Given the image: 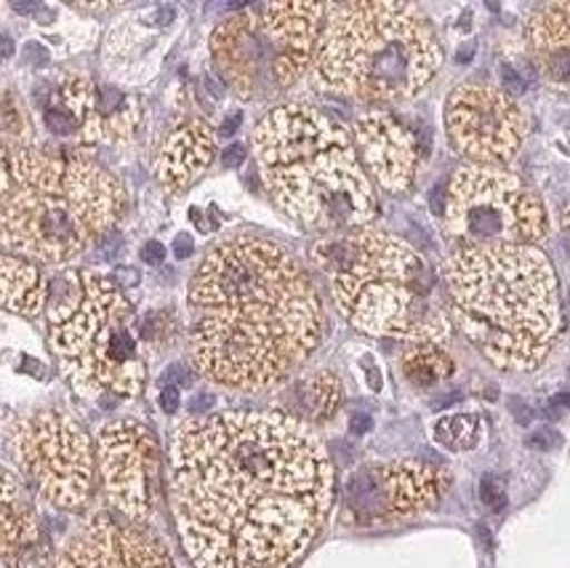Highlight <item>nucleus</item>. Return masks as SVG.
Returning <instances> with one entry per match:
<instances>
[{
    "label": "nucleus",
    "mask_w": 570,
    "mask_h": 568,
    "mask_svg": "<svg viewBox=\"0 0 570 568\" xmlns=\"http://www.w3.org/2000/svg\"><path fill=\"white\" fill-rule=\"evenodd\" d=\"M49 300V281L36 262L0 252V307L17 315H38Z\"/></svg>",
    "instance_id": "aec40b11"
},
{
    "label": "nucleus",
    "mask_w": 570,
    "mask_h": 568,
    "mask_svg": "<svg viewBox=\"0 0 570 568\" xmlns=\"http://www.w3.org/2000/svg\"><path fill=\"white\" fill-rule=\"evenodd\" d=\"M51 545L36 512L24 502V489L11 470L0 468V564L9 568H43Z\"/></svg>",
    "instance_id": "a211bd4d"
},
{
    "label": "nucleus",
    "mask_w": 570,
    "mask_h": 568,
    "mask_svg": "<svg viewBox=\"0 0 570 568\" xmlns=\"http://www.w3.org/2000/svg\"><path fill=\"white\" fill-rule=\"evenodd\" d=\"M403 374L416 388H432L453 374V361L440 344H413L403 355Z\"/></svg>",
    "instance_id": "5701e85b"
},
{
    "label": "nucleus",
    "mask_w": 570,
    "mask_h": 568,
    "mask_svg": "<svg viewBox=\"0 0 570 568\" xmlns=\"http://www.w3.org/2000/svg\"><path fill=\"white\" fill-rule=\"evenodd\" d=\"M216 137L203 120H187L179 128L168 134L163 141V150L158 158V177L163 187L181 189L189 182L206 172L214 160Z\"/></svg>",
    "instance_id": "6ab92c4d"
},
{
    "label": "nucleus",
    "mask_w": 570,
    "mask_h": 568,
    "mask_svg": "<svg viewBox=\"0 0 570 568\" xmlns=\"http://www.w3.org/2000/svg\"><path fill=\"white\" fill-rule=\"evenodd\" d=\"M243 160H246V147H243V145H229L222 155V164L227 168L243 166Z\"/></svg>",
    "instance_id": "c85d7f7f"
},
{
    "label": "nucleus",
    "mask_w": 570,
    "mask_h": 568,
    "mask_svg": "<svg viewBox=\"0 0 570 568\" xmlns=\"http://www.w3.org/2000/svg\"><path fill=\"white\" fill-rule=\"evenodd\" d=\"M566 235H568V243H570V206H568V212H566Z\"/></svg>",
    "instance_id": "58836bf2"
},
{
    "label": "nucleus",
    "mask_w": 570,
    "mask_h": 568,
    "mask_svg": "<svg viewBox=\"0 0 570 568\" xmlns=\"http://www.w3.org/2000/svg\"><path fill=\"white\" fill-rule=\"evenodd\" d=\"M312 259L328 275L336 307L363 334L413 344H440L451 336L438 275L395 235L350 229L315 243Z\"/></svg>",
    "instance_id": "423d86ee"
},
{
    "label": "nucleus",
    "mask_w": 570,
    "mask_h": 568,
    "mask_svg": "<svg viewBox=\"0 0 570 568\" xmlns=\"http://www.w3.org/2000/svg\"><path fill=\"white\" fill-rule=\"evenodd\" d=\"M193 252H195L193 235H187V233L176 235V241H174V256H176V259H187V256H193Z\"/></svg>",
    "instance_id": "c756f323"
},
{
    "label": "nucleus",
    "mask_w": 570,
    "mask_h": 568,
    "mask_svg": "<svg viewBox=\"0 0 570 568\" xmlns=\"http://www.w3.org/2000/svg\"><path fill=\"white\" fill-rule=\"evenodd\" d=\"M43 120L57 137L94 145L131 139L139 128L141 110L137 99L115 86H99L86 76H70L53 94Z\"/></svg>",
    "instance_id": "2eb2a0df"
},
{
    "label": "nucleus",
    "mask_w": 570,
    "mask_h": 568,
    "mask_svg": "<svg viewBox=\"0 0 570 568\" xmlns=\"http://www.w3.org/2000/svg\"><path fill=\"white\" fill-rule=\"evenodd\" d=\"M126 208L120 182L86 155L57 158L0 139V246L62 265L105 238Z\"/></svg>",
    "instance_id": "20e7f679"
},
{
    "label": "nucleus",
    "mask_w": 570,
    "mask_h": 568,
    "mask_svg": "<svg viewBox=\"0 0 570 568\" xmlns=\"http://www.w3.org/2000/svg\"><path fill=\"white\" fill-rule=\"evenodd\" d=\"M355 147L360 164L386 193H405L416 179L426 158V141L392 112L373 110L355 124Z\"/></svg>",
    "instance_id": "dca6fc26"
},
{
    "label": "nucleus",
    "mask_w": 570,
    "mask_h": 568,
    "mask_svg": "<svg viewBox=\"0 0 570 568\" xmlns=\"http://www.w3.org/2000/svg\"><path fill=\"white\" fill-rule=\"evenodd\" d=\"M254 150L277 206L315 233H350L379 212L376 193L342 126L307 105L273 107Z\"/></svg>",
    "instance_id": "39448f33"
},
{
    "label": "nucleus",
    "mask_w": 570,
    "mask_h": 568,
    "mask_svg": "<svg viewBox=\"0 0 570 568\" xmlns=\"http://www.w3.org/2000/svg\"><path fill=\"white\" fill-rule=\"evenodd\" d=\"M483 438V422L474 414H451L434 422V441L448 451H470Z\"/></svg>",
    "instance_id": "b1692460"
},
{
    "label": "nucleus",
    "mask_w": 570,
    "mask_h": 568,
    "mask_svg": "<svg viewBox=\"0 0 570 568\" xmlns=\"http://www.w3.org/2000/svg\"><path fill=\"white\" fill-rule=\"evenodd\" d=\"M51 350L78 395L137 398L145 361L134 331V307L118 283L83 273V288L65 313L51 317Z\"/></svg>",
    "instance_id": "6e6552de"
},
{
    "label": "nucleus",
    "mask_w": 570,
    "mask_h": 568,
    "mask_svg": "<svg viewBox=\"0 0 570 568\" xmlns=\"http://www.w3.org/2000/svg\"><path fill=\"white\" fill-rule=\"evenodd\" d=\"M445 483V472L422 462L371 464L350 478L344 502L357 523H392L432 507Z\"/></svg>",
    "instance_id": "4468645a"
},
{
    "label": "nucleus",
    "mask_w": 570,
    "mask_h": 568,
    "mask_svg": "<svg viewBox=\"0 0 570 568\" xmlns=\"http://www.w3.org/2000/svg\"><path fill=\"white\" fill-rule=\"evenodd\" d=\"M0 134H6L9 141L19 139L24 134V115L13 94H3L0 97Z\"/></svg>",
    "instance_id": "393cba45"
},
{
    "label": "nucleus",
    "mask_w": 570,
    "mask_h": 568,
    "mask_svg": "<svg viewBox=\"0 0 570 568\" xmlns=\"http://www.w3.org/2000/svg\"><path fill=\"white\" fill-rule=\"evenodd\" d=\"M171 502L195 568H288L328 518L334 468L296 417L222 411L176 432Z\"/></svg>",
    "instance_id": "f257e3e1"
},
{
    "label": "nucleus",
    "mask_w": 570,
    "mask_h": 568,
    "mask_svg": "<svg viewBox=\"0 0 570 568\" xmlns=\"http://www.w3.org/2000/svg\"><path fill=\"white\" fill-rule=\"evenodd\" d=\"M371 430V417L368 414H355L352 417V432L355 435H363V432Z\"/></svg>",
    "instance_id": "473e14b6"
},
{
    "label": "nucleus",
    "mask_w": 570,
    "mask_h": 568,
    "mask_svg": "<svg viewBox=\"0 0 570 568\" xmlns=\"http://www.w3.org/2000/svg\"><path fill=\"white\" fill-rule=\"evenodd\" d=\"M445 124L453 147L478 166L509 164L525 137L518 101L493 86H459L448 97Z\"/></svg>",
    "instance_id": "ddd939ff"
},
{
    "label": "nucleus",
    "mask_w": 570,
    "mask_h": 568,
    "mask_svg": "<svg viewBox=\"0 0 570 568\" xmlns=\"http://www.w3.org/2000/svg\"><path fill=\"white\" fill-rule=\"evenodd\" d=\"M13 11H19V13H36V11H40V6H38V3H13Z\"/></svg>",
    "instance_id": "e433bc0d"
},
{
    "label": "nucleus",
    "mask_w": 570,
    "mask_h": 568,
    "mask_svg": "<svg viewBox=\"0 0 570 568\" xmlns=\"http://www.w3.org/2000/svg\"><path fill=\"white\" fill-rule=\"evenodd\" d=\"M448 313L493 366L533 371L560 340L552 262L535 246H470L445 262Z\"/></svg>",
    "instance_id": "7ed1b4c3"
},
{
    "label": "nucleus",
    "mask_w": 570,
    "mask_h": 568,
    "mask_svg": "<svg viewBox=\"0 0 570 568\" xmlns=\"http://www.w3.org/2000/svg\"><path fill=\"white\" fill-rule=\"evenodd\" d=\"M558 443H560V435L554 430H539L528 438V445H531V449H539V451L554 449Z\"/></svg>",
    "instance_id": "cd10ccee"
},
{
    "label": "nucleus",
    "mask_w": 570,
    "mask_h": 568,
    "mask_svg": "<svg viewBox=\"0 0 570 568\" xmlns=\"http://www.w3.org/2000/svg\"><path fill=\"white\" fill-rule=\"evenodd\" d=\"M237 124H240V115H233V118H229V120H224L222 131H224V134H233Z\"/></svg>",
    "instance_id": "4c0bfd02"
},
{
    "label": "nucleus",
    "mask_w": 570,
    "mask_h": 568,
    "mask_svg": "<svg viewBox=\"0 0 570 568\" xmlns=\"http://www.w3.org/2000/svg\"><path fill=\"white\" fill-rule=\"evenodd\" d=\"M480 502H483L488 510H493V512L504 510L507 493L497 476H485L483 480H480Z\"/></svg>",
    "instance_id": "a878e982"
},
{
    "label": "nucleus",
    "mask_w": 570,
    "mask_h": 568,
    "mask_svg": "<svg viewBox=\"0 0 570 568\" xmlns=\"http://www.w3.org/2000/svg\"><path fill=\"white\" fill-rule=\"evenodd\" d=\"M141 256H145V262H149V265H160V262L166 259V246L158 241H149L145 246V252H141Z\"/></svg>",
    "instance_id": "7c9ffc66"
},
{
    "label": "nucleus",
    "mask_w": 570,
    "mask_h": 568,
    "mask_svg": "<svg viewBox=\"0 0 570 568\" xmlns=\"http://www.w3.org/2000/svg\"><path fill=\"white\" fill-rule=\"evenodd\" d=\"M315 72L331 91L371 105L416 97L443 65L430 19L416 6L363 0L328 6Z\"/></svg>",
    "instance_id": "0eeeda50"
},
{
    "label": "nucleus",
    "mask_w": 570,
    "mask_h": 568,
    "mask_svg": "<svg viewBox=\"0 0 570 568\" xmlns=\"http://www.w3.org/2000/svg\"><path fill=\"white\" fill-rule=\"evenodd\" d=\"M512 411L514 414H518V422H522V424H528L531 422V409H522V403L520 401H512Z\"/></svg>",
    "instance_id": "f704fd0d"
},
{
    "label": "nucleus",
    "mask_w": 570,
    "mask_h": 568,
    "mask_svg": "<svg viewBox=\"0 0 570 568\" xmlns=\"http://www.w3.org/2000/svg\"><path fill=\"white\" fill-rule=\"evenodd\" d=\"M57 568H174V564L153 533L97 518L59 552Z\"/></svg>",
    "instance_id": "f3484780"
},
{
    "label": "nucleus",
    "mask_w": 570,
    "mask_h": 568,
    "mask_svg": "<svg viewBox=\"0 0 570 568\" xmlns=\"http://www.w3.org/2000/svg\"><path fill=\"white\" fill-rule=\"evenodd\" d=\"M160 405H163V411H166V414H174V411L179 409V390L171 388V384H168V388H163Z\"/></svg>",
    "instance_id": "2f4dec72"
},
{
    "label": "nucleus",
    "mask_w": 570,
    "mask_h": 568,
    "mask_svg": "<svg viewBox=\"0 0 570 568\" xmlns=\"http://www.w3.org/2000/svg\"><path fill=\"white\" fill-rule=\"evenodd\" d=\"M13 57V40L9 36H0V59Z\"/></svg>",
    "instance_id": "c9c22d12"
},
{
    "label": "nucleus",
    "mask_w": 570,
    "mask_h": 568,
    "mask_svg": "<svg viewBox=\"0 0 570 568\" xmlns=\"http://www.w3.org/2000/svg\"><path fill=\"white\" fill-rule=\"evenodd\" d=\"M528 40L535 57L552 51L570 53V0L568 3H549L531 17L528 25Z\"/></svg>",
    "instance_id": "4be33fe9"
},
{
    "label": "nucleus",
    "mask_w": 570,
    "mask_h": 568,
    "mask_svg": "<svg viewBox=\"0 0 570 568\" xmlns=\"http://www.w3.org/2000/svg\"><path fill=\"white\" fill-rule=\"evenodd\" d=\"M570 405V395H558V398H552V403H549V414L552 417H560L562 411H566Z\"/></svg>",
    "instance_id": "72a5a7b5"
},
{
    "label": "nucleus",
    "mask_w": 570,
    "mask_h": 568,
    "mask_svg": "<svg viewBox=\"0 0 570 568\" xmlns=\"http://www.w3.org/2000/svg\"><path fill=\"white\" fill-rule=\"evenodd\" d=\"M328 6H254L216 27L212 57L243 99H267L294 86L315 62Z\"/></svg>",
    "instance_id": "1a4fd4ad"
},
{
    "label": "nucleus",
    "mask_w": 570,
    "mask_h": 568,
    "mask_svg": "<svg viewBox=\"0 0 570 568\" xmlns=\"http://www.w3.org/2000/svg\"><path fill=\"white\" fill-rule=\"evenodd\" d=\"M296 411L312 422H328L344 403V388L334 371H315L304 376L294 390Z\"/></svg>",
    "instance_id": "412c9836"
},
{
    "label": "nucleus",
    "mask_w": 570,
    "mask_h": 568,
    "mask_svg": "<svg viewBox=\"0 0 570 568\" xmlns=\"http://www.w3.org/2000/svg\"><path fill=\"white\" fill-rule=\"evenodd\" d=\"M97 464L110 505L134 523H145L158 510L160 454L158 441L137 419H118L101 428Z\"/></svg>",
    "instance_id": "f8f14e48"
},
{
    "label": "nucleus",
    "mask_w": 570,
    "mask_h": 568,
    "mask_svg": "<svg viewBox=\"0 0 570 568\" xmlns=\"http://www.w3.org/2000/svg\"><path fill=\"white\" fill-rule=\"evenodd\" d=\"M445 229L461 248L470 246H533L549 229L544 203L518 177L499 166L466 164L448 182Z\"/></svg>",
    "instance_id": "9d476101"
},
{
    "label": "nucleus",
    "mask_w": 570,
    "mask_h": 568,
    "mask_svg": "<svg viewBox=\"0 0 570 568\" xmlns=\"http://www.w3.org/2000/svg\"><path fill=\"white\" fill-rule=\"evenodd\" d=\"M9 451L32 489L59 510H78L91 499V441L65 411L43 409L13 419Z\"/></svg>",
    "instance_id": "9b49d317"
},
{
    "label": "nucleus",
    "mask_w": 570,
    "mask_h": 568,
    "mask_svg": "<svg viewBox=\"0 0 570 568\" xmlns=\"http://www.w3.org/2000/svg\"><path fill=\"white\" fill-rule=\"evenodd\" d=\"M499 76H501V86H504V89H501V91L509 94V97H512V94H522V91L528 89L525 78H522L512 65H501Z\"/></svg>",
    "instance_id": "bb28decb"
},
{
    "label": "nucleus",
    "mask_w": 570,
    "mask_h": 568,
    "mask_svg": "<svg viewBox=\"0 0 570 568\" xmlns=\"http://www.w3.org/2000/svg\"><path fill=\"white\" fill-rule=\"evenodd\" d=\"M195 366L214 382L259 392L315 353L323 304L304 267L259 238L224 241L189 286Z\"/></svg>",
    "instance_id": "f03ea898"
}]
</instances>
